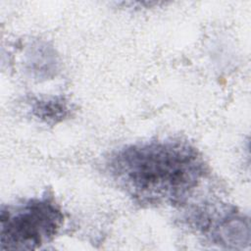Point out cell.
<instances>
[{"label":"cell","instance_id":"6da1fadb","mask_svg":"<svg viewBox=\"0 0 251 251\" xmlns=\"http://www.w3.org/2000/svg\"><path fill=\"white\" fill-rule=\"evenodd\" d=\"M110 178L141 206H179L187 202L208 174L201 153L179 139L125 145L105 163Z\"/></svg>","mask_w":251,"mask_h":251},{"label":"cell","instance_id":"7a4b0ae2","mask_svg":"<svg viewBox=\"0 0 251 251\" xmlns=\"http://www.w3.org/2000/svg\"><path fill=\"white\" fill-rule=\"evenodd\" d=\"M64 224V214L52 196L27 199L2 206L0 249L33 250L50 242Z\"/></svg>","mask_w":251,"mask_h":251},{"label":"cell","instance_id":"3957f363","mask_svg":"<svg viewBox=\"0 0 251 251\" xmlns=\"http://www.w3.org/2000/svg\"><path fill=\"white\" fill-rule=\"evenodd\" d=\"M188 221L211 243L225 248H243L249 243V221L234 208L204 206L194 210Z\"/></svg>","mask_w":251,"mask_h":251},{"label":"cell","instance_id":"277c9868","mask_svg":"<svg viewBox=\"0 0 251 251\" xmlns=\"http://www.w3.org/2000/svg\"><path fill=\"white\" fill-rule=\"evenodd\" d=\"M30 111L37 119L47 124H56L69 115L70 106L63 97L37 98L30 102Z\"/></svg>","mask_w":251,"mask_h":251}]
</instances>
